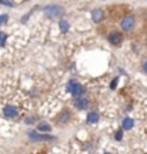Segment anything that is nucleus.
I'll list each match as a JSON object with an SVG mask.
<instances>
[{
	"mask_svg": "<svg viewBox=\"0 0 147 154\" xmlns=\"http://www.w3.org/2000/svg\"><path fill=\"white\" fill-rule=\"evenodd\" d=\"M44 14L49 17H60L64 14V9L61 7V6H57V5H50L47 7H44L43 9Z\"/></svg>",
	"mask_w": 147,
	"mask_h": 154,
	"instance_id": "f257e3e1",
	"label": "nucleus"
},
{
	"mask_svg": "<svg viewBox=\"0 0 147 154\" xmlns=\"http://www.w3.org/2000/svg\"><path fill=\"white\" fill-rule=\"evenodd\" d=\"M67 91H70L74 97H80L83 93H84V88H83V86L80 84V83L77 82H70L69 83V86H67Z\"/></svg>",
	"mask_w": 147,
	"mask_h": 154,
	"instance_id": "f03ea898",
	"label": "nucleus"
},
{
	"mask_svg": "<svg viewBox=\"0 0 147 154\" xmlns=\"http://www.w3.org/2000/svg\"><path fill=\"white\" fill-rule=\"evenodd\" d=\"M134 24H136V19H134V16L129 14V16H126L124 19L120 22V27L123 29V32H130L131 29L134 27Z\"/></svg>",
	"mask_w": 147,
	"mask_h": 154,
	"instance_id": "7ed1b4c3",
	"label": "nucleus"
},
{
	"mask_svg": "<svg viewBox=\"0 0 147 154\" xmlns=\"http://www.w3.org/2000/svg\"><path fill=\"white\" fill-rule=\"evenodd\" d=\"M3 114H5L7 119H14V117H17L19 111H17V109L14 106H6L5 109H3Z\"/></svg>",
	"mask_w": 147,
	"mask_h": 154,
	"instance_id": "20e7f679",
	"label": "nucleus"
},
{
	"mask_svg": "<svg viewBox=\"0 0 147 154\" xmlns=\"http://www.w3.org/2000/svg\"><path fill=\"white\" fill-rule=\"evenodd\" d=\"M109 42L113 46H119L121 42H123V36H121V33H119V32H113V33L109 34Z\"/></svg>",
	"mask_w": 147,
	"mask_h": 154,
	"instance_id": "39448f33",
	"label": "nucleus"
},
{
	"mask_svg": "<svg viewBox=\"0 0 147 154\" xmlns=\"http://www.w3.org/2000/svg\"><path fill=\"white\" fill-rule=\"evenodd\" d=\"M74 106H76L77 109H80V110H84V109L89 107V100L86 99V97L80 96V97H77V99L74 100Z\"/></svg>",
	"mask_w": 147,
	"mask_h": 154,
	"instance_id": "423d86ee",
	"label": "nucleus"
},
{
	"mask_svg": "<svg viewBox=\"0 0 147 154\" xmlns=\"http://www.w3.org/2000/svg\"><path fill=\"white\" fill-rule=\"evenodd\" d=\"M92 19H93V22H94V23L103 22V19H104V11L100 10V9H94V10L92 11Z\"/></svg>",
	"mask_w": 147,
	"mask_h": 154,
	"instance_id": "0eeeda50",
	"label": "nucleus"
},
{
	"mask_svg": "<svg viewBox=\"0 0 147 154\" xmlns=\"http://www.w3.org/2000/svg\"><path fill=\"white\" fill-rule=\"evenodd\" d=\"M29 137L32 138V140H36V141H39V140H53V137L52 136H44V134H37V133H30L29 134Z\"/></svg>",
	"mask_w": 147,
	"mask_h": 154,
	"instance_id": "6e6552de",
	"label": "nucleus"
},
{
	"mask_svg": "<svg viewBox=\"0 0 147 154\" xmlns=\"http://www.w3.org/2000/svg\"><path fill=\"white\" fill-rule=\"evenodd\" d=\"M133 127H134V120L130 117H126L123 120V130H130Z\"/></svg>",
	"mask_w": 147,
	"mask_h": 154,
	"instance_id": "1a4fd4ad",
	"label": "nucleus"
},
{
	"mask_svg": "<svg viewBox=\"0 0 147 154\" xmlns=\"http://www.w3.org/2000/svg\"><path fill=\"white\" fill-rule=\"evenodd\" d=\"M99 121V114L96 111H92L87 114V123H97Z\"/></svg>",
	"mask_w": 147,
	"mask_h": 154,
	"instance_id": "9d476101",
	"label": "nucleus"
},
{
	"mask_svg": "<svg viewBox=\"0 0 147 154\" xmlns=\"http://www.w3.org/2000/svg\"><path fill=\"white\" fill-rule=\"evenodd\" d=\"M69 117H70V114H69L67 111H63L61 114L57 116V121H59V123H67V121H69Z\"/></svg>",
	"mask_w": 147,
	"mask_h": 154,
	"instance_id": "9b49d317",
	"label": "nucleus"
},
{
	"mask_svg": "<svg viewBox=\"0 0 147 154\" xmlns=\"http://www.w3.org/2000/svg\"><path fill=\"white\" fill-rule=\"evenodd\" d=\"M37 131H40V133H46V131H50V126L47 124V123H40L37 126Z\"/></svg>",
	"mask_w": 147,
	"mask_h": 154,
	"instance_id": "f8f14e48",
	"label": "nucleus"
},
{
	"mask_svg": "<svg viewBox=\"0 0 147 154\" xmlns=\"http://www.w3.org/2000/svg\"><path fill=\"white\" fill-rule=\"evenodd\" d=\"M59 26H60V30H61L63 33H66V32L69 30V23L66 22V20H61V22L59 23Z\"/></svg>",
	"mask_w": 147,
	"mask_h": 154,
	"instance_id": "ddd939ff",
	"label": "nucleus"
},
{
	"mask_svg": "<svg viewBox=\"0 0 147 154\" xmlns=\"http://www.w3.org/2000/svg\"><path fill=\"white\" fill-rule=\"evenodd\" d=\"M6 38H7V34L3 33V32H0V47H3L6 44Z\"/></svg>",
	"mask_w": 147,
	"mask_h": 154,
	"instance_id": "4468645a",
	"label": "nucleus"
},
{
	"mask_svg": "<svg viewBox=\"0 0 147 154\" xmlns=\"http://www.w3.org/2000/svg\"><path fill=\"white\" fill-rule=\"evenodd\" d=\"M7 20H9V16H7V14H0V24H5Z\"/></svg>",
	"mask_w": 147,
	"mask_h": 154,
	"instance_id": "2eb2a0df",
	"label": "nucleus"
},
{
	"mask_svg": "<svg viewBox=\"0 0 147 154\" xmlns=\"http://www.w3.org/2000/svg\"><path fill=\"white\" fill-rule=\"evenodd\" d=\"M114 137H116V140H119V141H120V140L123 138V130H119V131L116 133Z\"/></svg>",
	"mask_w": 147,
	"mask_h": 154,
	"instance_id": "dca6fc26",
	"label": "nucleus"
},
{
	"mask_svg": "<svg viewBox=\"0 0 147 154\" xmlns=\"http://www.w3.org/2000/svg\"><path fill=\"white\" fill-rule=\"evenodd\" d=\"M116 84H117V79H114V80H113V83L110 84V88H116Z\"/></svg>",
	"mask_w": 147,
	"mask_h": 154,
	"instance_id": "f3484780",
	"label": "nucleus"
},
{
	"mask_svg": "<svg viewBox=\"0 0 147 154\" xmlns=\"http://www.w3.org/2000/svg\"><path fill=\"white\" fill-rule=\"evenodd\" d=\"M143 70L147 73V61H144V63H143Z\"/></svg>",
	"mask_w": 147,
	"mask_h": 154,
	"instance_id": "a211bd4d",
	"label": "nucleus"
},
{
	"mask_svg": "<svg viewBox=\"0 0 147 154\" xmlns=\"http://www.w3.org/2000/svg\"><path fill=\"white\" fill-rule=\"evenodd\" d=\"M104 154H111V153H104Z\"/></svg>",
	"mask_w": 147,
	"mask_h": 154,
	"instance_id": "6ab92c4d",
	"label": "nucleus"
}]
</instances>
